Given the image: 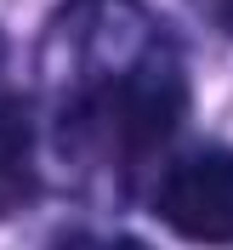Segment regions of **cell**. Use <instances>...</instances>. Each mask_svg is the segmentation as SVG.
<instances>
[{
	"label": "cell",
	"mask_w": 233,
	"mask_h": 250,
	"mask_svg": "<svg viewBox=\"0 0 233 250\" xmlns=\"http://www.w3.org/2000/svg\"><path fill=\"white\" fill-rule=\"evenodd\" d=\"M182 103H188L182 68H171L165 57H148L103 91V120L125 148V159H142L182 125Z\"/></svg>",
	"instance_id": "6da1fadb"
},
{
	"label": "cell",
	"mask_w": 233,
	"mask_h": 250,
	"mask_svg": "<svg viewBox=\"0 0 233 250\" xmlns=\"http://www.w3.org/2000/svg\"><path fill=\"white\" fill-rule=\"evenodd\" d=\"M159 216L182 239L199 245H233V148L188 154L159 182Z\"/></svg>",
	"instance_id": "7a4b0ae2"
},
{
	"label": "cell",
	"mask_w": 233,
	"mask_h": 250,
	"mask_svg": "<svg viewBox=\"0 0 233 250\" xmlns=\"http://www.w3.org/2000/svg\"><path fill=\"white\" fill-rule=\"evenodd\" d=\"M199 6H205V17H211L216 29H228V34H233V0H199Z\"/></svg>",
	"instance_id": "277c9868"
},
{
	"label": "cell",
	"mask_w": 233,
	"mask_h": 250,
	"mask_svg": "<svg viewBox=\"0 0 233 250\" xmlns=\"http://www.w3.org/2000/svg\"><path fill=\"white\" fill-rule=\"evenodd\" d=\"M34 199V120L23 103H0V216Z\"/></svg>",
	"instance_id": "3957f363"
}]
</instances>
